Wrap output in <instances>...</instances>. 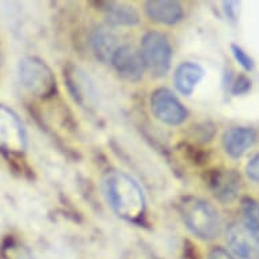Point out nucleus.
<instances>
[{
  "mask_svg": "<svg viewBox=\"0 0 259 259\" xmlns=\"http://www.w3.org/2000/svg\"><path fill=\"white\" fill-rule=\"evenodd\" d=\"M103 193L113 212L129 223L140 224L147 210L144 191L123 171L111 170L103 177Z\"/></svg>",
  "mask_w": 259,
  "mask_h": 259,
  "instance_id": "obj_1",
  "label": "nucleus"
},
{
  "mask_svg": "<svg viewBox=\"0 0 259 259\" xmlns=\"http://www.w3.org/2000/svg\"><path fill=\"white\" fill-rule=\"evenodd\" d=\"M179 212L187 230L201 240L209 242L220 234V214L208 201L197 197H185L179 204Z\"/></svg>",
  "mask_w": 259,
  "mask_h": 259,
  "instance_id": "obj_2",
  "label": "nucleus"
},
{
  "mask_svg": "<svg viewBox=\"0 0 259 259\" xmlns=\"http://www.w3.org/2000/svg\"><path fill=\"white\" fill-rule=\"evenodd\" d=\"M18 76L23 89L37 98H51L56 93V77L52 69L37 57H23L18 65Z\"/></svg>",
  "mask_w": 259,
  "mask_h": 259,
  "instance_id": "obj_3",
  "label": "nucleus"
},
{
  "mask_svg": "<svg viewBox=\"0 0 259 259\" xmlns=\"http://www.w3.org/2000/svg\"><path fill=\"white\" fill-rule=\"evenodd\" d=\"M141 56L145 69L155 77L166 76L171 67L172 48L166 35L159 31H148L141 41Z\"/></svg>",
  "mask_w": 259,
  "mask_h": 259,
  "instance_id": "obj_4",
  "label": "nucleus"
},
{
  "mask_svg": "<svg viewBox=\"0 0 259 259\" xmlns=\"http://www.w3.org/2000/svg\"><path fill=\"white\" fill-rule=\"evenodd\" d=\"M27 147V137L21 118L9 107L0 105V152L7 159L21 156Z\"/></svg>",
  "mask_w": 259,
  "mask_h": 259,
  "instance_id": "obj_5",
  "label": "nucleus"
},
{
  "mask_svg": "<svg viewBox=\"0 0 259 259\" xmlns=\"http://www.w3.org/2000/svg\"><path fill=\"white\" fill-rule=\"evenodd\" d=\"M151 110L159 121L167 125H181L187 118L186 107L168 89H159L151 97Z\"/></svg>",
  "mask_w": 259,
  "mask_h": 259,
  "instance_id": "obj_6",
  "label": "nucleus"
},
{
  "mask_svg": "<svg viewBox=\"0 0 259 259\" xmlns=\"http://www.w3.org/2000/svg\"><path fill=\"white\" fill-rule=\"evenodd\" d=\"M64 79L75 102L79 103L84 109L97 106V102H98L97 90L89 75L83 69L71 64L64 69Z\"/></svg>",
  "mask_w": 259,
  "mask_h": 259,
  "instance_id": "obj_7",
  "label": "nucleus"
},
{
  "mask_svg": "<svg viewBox=\"0 0 259 259\" xmlns=\"http://www.w3.org/2000/svg\"><path fill=\"white\" fill-rule=\"evenodd\" d=\"M110 64L119 76L127 81H139L144 75L145 64L141 52L131 44L119 45Z\"/></svg>",
  "mask_w": 259,
  "mask_h": 259,
  "instance_id": "obj_8",
  "label": "nucleus"
},
{
  "mask_svg": "<svg viewBox=\"0 0 259 259\" xmlns=\"http://www.w3.org/2000/svg\"><path fill=\"white\" fill-rule=\"evenodd\" d=\"M209 189L217 200L228 204L238 197L240 190V175L235 170H210L206 178Z\"/></svg>",
  "mask_w": 259,
  "mask_h": 259,
  "instance_id": "obj_9",
  "label": "nucleus"
},
{
  "mask_svg": "<svg viewBox=\"0 0 259 259\" xmlns=\"http://www.w3.org/2000/svg\"><path fill=\"white\" fill-rule=\"evenodd\" d=\"M225 239L231 251L238 258L259 259V243L243 224L231 223L225 230Z\"/></svg>",
  "mask_w": 259,
  "mask_h": 259,
  "instance_id": "obj_10",
  "label": "nucleus"
},
{
  "mask_svg": "<svg viewBox=\"0 0 259 259\" xmlns=\"http://www.w3.org/2000/svg\"><path fill=\"white\" fill-rule=\"evenodd\" d=\"M256 141V132L248 126H234L223 135V148L232 159H239Z\"/></svg>",
  "mask_w": 259,
  "mask_h": 259,
  "instance_id": "obj_11",
  "label": "nucleus"
},
{
  "mask_svg": "<svg viewBox=\"0 0 259 259\" xmlns=\"http://www.w3.org/2000/svg\"><path fill=\"white\" fill-rule=\"evenodd\" d=\"M91 47H93L97 59H99L105 64L110 63L115 51L119 48L118 34L115 33L113 26H97L91 34Z\"/></svg>",
  "mask_w": 259,
  "mask_h": 259,
  "instance_id": "obj_12",
  "label": "nucleus"
},
{
  "mask_svg": "<svg viewBox=\"0 0 259 259\" xmlns=\"http://www.w3.org/2000/svg\"><path fill=\"white\" fill-rule=\"evenodd\" d=\"M144 11L151 21L161 23V25H175L183 19L185 11L178 2L168 0H152L144 5Z\"/></svg>",
  "mask_w": 259,
  "mask_h": 259,
  "instance_id": "obj_13",
  "label": "nucleus"
},
{
  "mask_svg": "<svg viewBox=\"0 0 259 259\" xmlns=\"http://www.w3.org/2000/svg\"><path fill=\"white\" fill-rule=\"evenodd\" d=\"M204 76L205 71L200 64L186 61V63L181 64L175 71L174 84L179 93L189 97L194 93V90L200 84V81L204 79Z\"/></svg>",
  "mask_w": 259,
  "mask_h": 259,
  "instance_id": "obj_14",
  "label": "nucleus"
},
{
  "mask_svg": "<svg viewBox=\"0 0 259 259\" xmlns=\"http://www.w3.org/2000/svg\"><path fill=\"white\" fill-rule=\"evenodd\" d=\"M99 6L110 26H135L140 21L139 14L132 6L117 2H102Z\"/></svg>",
  "mask_w": 259,
  "mask_h": 259,
  "instance_id": "obj_15",
  "label": "nucleus"
},
{
  "mask_svg": "<svg viewBox=\"0 0 259 259\" xmlns=\"http://www.w3.org/2000/svg\"><path fill=\"white\" fill-rule=\"evenodd\" d=\"M243 227L259 243V202L254 198L244 197L242 200Z\"/></svg>",
  "mask_w": 259,
  "mask_h": 259,
  "instance_id": "obj_16",
  "label": "nucleus"
},
{
  "mask_svg": "<svg viewBox=\"0 0 259 259\" xmlns=\"http://www.w3.org/2000/svg\"><path fill=\"white\" fill-rule=\"evenodd\" d=\"M0 259H34L33 252L17 239L9 238L0 248Z\"/></svg>",
  "mask_w": 259,
  "mask_h": 259,
  "instance_id": "obj_17",
  "label": "nucleus"
},
{
  "mask_svg": "<svg viewBox=\"0 0 259 259\" xmlns=\"http://www.w3.org/2000/svg\"><path fill=\"white\" fill-rule=\"evenodd\" d=\"M231 52H232V55H234L235 60L238 61L240 65H242V68L247 72H251L255 67V63L252 57H251L248 53H247L242 47H239L236 44H232L231 45Z\"/></svg>",
  "mask_w": 259,
  "mask_h": 259,
  "instance_id": "obj_18",
  "label": "nucleus"
},
{
  "mask_svg": "<svg viewBox=\"0 0 259 259\" xmlns=\"http://www.w3.org/2000/svg\"><path fill=\"white\" fill-rule=\"evenodd\" d=\"M231 93L234 95H244L251 90V80L250 77H247L246 75L240 73L239 76H236L234 80H231Z\"/></svg>",
  "mask_w": 259,
  "mask_h": 259,
  "instance_id": "obj_19",
  "label": "nucleus"
},
{
  "mask_svg": "<svg viewBox=\"0 0 259 259\" xmlns=\"http://www.w3.org/2000/svg\"><path fill=\"white\" fill-rule=\"evenodd\" d=\"M246 174L252 182L259 183V152L251 157L246 166Z\"/></svg>",
  "mask_w": 259,
  "mask_h": 259,
  "instance_id": "obj_20",
  "label": "nucleus"
},
{
  "mask_svg": "<svg viewBox=\"0 0 259 259\" xmlns=\"http://www.w3.org/2000/svg\"><path fill=\"white\" fill-rule=\"evenodd\" d=\"M209 259H236L234 255L231 254L230 251H227L223 247H213L212 250L209 251L208 255Z\"/></svg>",
  "mask_w": 259,
  "mask_h": 259,
  "instance_id": "obj_21",
  "label": "nucleus"
},
{
  "mask_svg": "<svg viewBox=\"0 0 259 259\" xmlns=\"http://www.w3.org/2000/svg\"><path fill=\"white\" fill-rule=\"evenodd\" d=\"M236 5H238V3H235V2H225V3H223L225 14H227V17L230 18L231 21H236V15H235V13H236L235 6Z\"/></svg>",
  "mask_w": 259,
  "mask_h": 259,
  "instance_id": "obj_22",
  "label": "nucleus"
}]
</instances>
